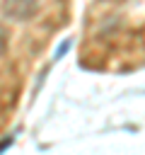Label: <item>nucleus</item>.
<instances>
[{
	"instance_id": "f257e3e1",
	"label": "nucleus",
	"mask_w": 145,
	"mask_h": 155,
	"mask_svg": "<svg viewBox=\"0 0 145 155\" xmlns=\"http://www.w3.org/2000/svg\"><path fill=\"white\" fill-rule=\"evenodd\" d=\"M39 0H2V15L10 22H27L34 17Z\"/></svg>"
},
{
	"instance_id": "f03ea898",
	"label": "nucleus",
	"mask_w": 145,
	"mask_h": 155,
	"mask_svg": "<svg viewBox=\"0 0 145 155\" xmlns=\"http://www.w3.org/2000/svg\"><path fill=\"white\" fill-rule=\"evenodd\" d=\"M68 48H70V41H63V44H60V46L56 48V53H53V58H63V53H65Z\"/></svg>"
},
{
	"instance_id": "7ed1b4c3",
	"label": "nucleus",
	"mask_w": 145,
	"mask_h": 155,
	"mask_svg": "<svg viewBox=\"0 0 145 155\" xmlns=\"http://www.w3.org/2000/svg\"><path fill=\"white\" fill-rule=\"evenodd\" d=\"M5 46H7V39H5V29H0V53H5Z\"/></svg>"
},
{
	"instance_id": "20e7f679",
	"label": "nucleus",
	"mask_w": 145,
	"mask_h": 155,
	"mask_svg": "<svg viewBox=\"0 0 145 155\" xmlns=\"http://www.w3.org/2000/svg\"><path fill=\"white\" fill-rule=\"evenodd\" d=\"M10 143H12V138H5V140H2V143H0V153H2V150H5V148H7V145H10Z\"/></svg>"
}]
</instances>
